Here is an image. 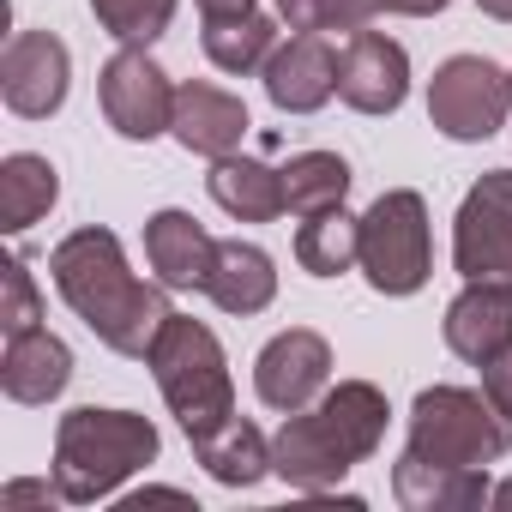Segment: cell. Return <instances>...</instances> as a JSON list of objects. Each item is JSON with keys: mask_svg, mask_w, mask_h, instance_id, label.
Segmentation results:
<instances>
[{"mask_svg": "<svg viewBox=\"0 0 512 512\" xmlns=\"http://www.w3.org/2000/svg\"><path fill=\"white\" fill-rule=\"evenodd\" d=\"M49 272H55V290L61 302L115 350V356H133L145 362L163 320L175 314L163 284H139L127 272V253H121V235L115 229H73L55 253H49Z\"/></svg>", "mask_w": 512, "mask_h": 512, "instance_id": "1", "label": "cell"}, {"mask_svg": "<svg viewBox=\"0 0 512 512\" xmlns=\"http://www.w3.org/2000/svg\"><path fill=\"white\" fill-rule=\"evenodd\" d=\"M386 392L374 380H338L320 392L314 410H290L272 434V476L302 494L338 488L356 464H368L386 440Z\"/></svg>", "mask_w": 512, "mask_h": 512, "instance_id": "2", "label": "cell"}, {"mask_svg": "<svg viewBox=\"0 0 512 512\" xmlns=\"http://www.w3.org/2000/svg\"><path fill=\"white\" fill-rule=\"evenodd\" d=\"M157 428L139 410H67L55 428V482L67 494V506H91L109 500L127 476H139L145 464H157Z\"/></svg>", "mask_w": 512, "mask_h": 512, "instance_id": "3", "label": "cell"}, {"mask_svg": "<svg viewBox=\"0 0 512 512\" xmlns=\"http://www.w3.org/2000/svg\"><path fill=\"white\" fill-rule=\"evenodd\" d=\"M145 368L157 374V392L163 404L175 410V422L187 428V440H205L211 428H223L235 416V380H229V356L217 344L211 326L187 320V314H169Z\"/></svg>", "mask_w": 512, "mask_h": 512, "instance_id": "4", "label": "cell"}, {"mask_svg": "<svg viewBox=\"0 0 512 512\" xmlns=\"http://www.w3.org/2000/svg\"><path fill=\"white\" fill-rule=\"evenodd\" d=\"M416 458H434V464H470V470H488L494 458L512 452V422L488 404V392H470V386H428L416 392L410 404V446Z\"/></svg>", "mask_w": 512, "mask_h": 512, "instance_id": "5", "label": "cell"}, {"mask_svg": "<svg viewBox=\"0 0 512 512\" xmlns=\"http://www.w3.org/2000/svg\"><path fill=\"white\" fill-rule=\"evenodd\" d=\"M362 272L380 296H416L434 272L428 205L410 187H386L362 211Z\"/></svg>", "mask_w": 512, "mask_h": 512, "instance_id": "6", "label": "cell"}, {"mask_svg": "<svg viewBox=\"0 0 512 512\" xmlns=\"http://www.w3.org/2000/svg\"><path fill=\"white\" fill-rule=\"evenodd\" d=\"M512 115V73H500L488 55H452L434 67L428 79V121L458 139V145H476V139H494Z\"/></svg>", "mask_w": 512, "mask_h": 512, "instance_id": "7", "label": "cell"}, {"mask_svg": "<svg viewBox=\"0 0 512 512\" xmlns=\"http://www.w3.org/2000/svg\"><path fill=\"white\" fill-rule=\"evenodd\" d=\"M452 266L464 284H512V169H488L452 223Z\"/></svg>", "mask_w": 512, "mask_h": 512, "instance_id": "8", "label": "cell"}, {"mask_svg": "<svg viewBox=\"0 0 512 512\" xmlns=\"http://www.w3.org/2000/svg\"><path fill=\"white\" fill-rule=\"evenodd\" d=\"M97 97H103L109 127L121 139H139V145H151L175 121V85H169V73L145 49H127V43H121V55H109V67L97 79Z\"/></svg>", "mask_w": 512, "mask_h": 512, "instance_id": "9", "label": "cell"}, {"mask_svg": "<svg viewBox=\"0 0 512 512\" xmlns=\"http://www.w3.org/2000/svg\"><path fill=\"white\" fill-rule=\"evenodd\" d=\"M73 85V55L55 31H13L0 55V97L19 121H49L67 103Z\"/></svg>", "mask_w": 512, "mask_h": 512, "instance_id": "10", "label": "cell"}, {"mask_svg": "<svg viewBox=\"0 0 512 512\" xmlns=\"http://www.w3.org/2000/svg\"><path fill=\"white\" fill-rule=\"evenodd\" d=\"M326 386H332V344L320 332H308V326L278 332L260 350V362H253V392H260V404H272L284 416L308 410Z\"/></svg>", "mask_w": 512, "mask_h": 512, "instance_id": "11", "label": "cell"}, {"mask_svg": "<svg viewBox=\"0 0 512 512\" xmlns=\"http://www.w3.org/2000/svg\"><path fill=\"white\" fill-rule=\"evenodd\" d=\"M338 97L356 115H392L410 97V55L404 43L380 37V31H350V43L338 49Z\"/></svg>", "mask_w": 512, "mask_h": 512, "instance_id": "12", "label": "cell"}, {"mask_svg": "<svg viewBox=\"0 0 512 512\" xmlns=\"http://www.w3.org/2000/svg\"><path fill=\"white\" fill-rule=\"evenodd\" d=\"M332 91H338V49L320 31H296L266 61V97L284 115H314L332 103Z\"/></svg>", "mask_w": 512, "mask_h": 512, "instance_id": "13", "label": "cell"}, {"mask_svg": "<svg viewBox=\"0 0 512 512\" xmlns=\"http://www.w3.org/2000/svg\"><path fill=\"white\" fill-rule=\"evenodd\" d=\"M247 103L241 97H229V91H217V85H205V79H187V85H175V121H169V133L181 139V151H193V157H229V151H241V139H247Z\"/></svg>", "mask_w": 512, "mask_h": 512, "instance_id": "14", "label": "cell"}, {"mask_svg": "<svg viewBox=\"0 0 512 512\" xmlns=\"http://www.w3.org/2000/svg\"><path fill=\"white\" fill-rule=\"evenodd\" d=\"M145 260L157 272L163 290H205L211 260H217V241L205 235V223L193 211H157L145 217Z\"/></svg>", "mask_w": 512, "mask_h": 512, "instance_id": "15", "label": "cell"}, {"mask_svg": "<svg viewBox=\"0 0 512 512\" xmlns=\"http://www.w3.org/2000/svg\"><path fill=\"white\" fill-rule=\"evenodd\" d=\"M392 494H398L404 512H476L482 500H494L488 470L434 464V458H416V452H404L392 464Z\"/></svg>", "mask_w": 512, "mask_h": 512, "instance_id": "16", "label": "cell"}, {"mask_svg": "<svg viewBox=\"0 0 512 512\" xmlns=\"http://www.w3.org/2000/svg\"><path fill=\"white\" fill-rule=\"evenodd\" d=\"M512 344V284H464L446 308V350L470 368Z\"/></svg>", "mask_w": 512, "mask_h": 512, "instance_id": "17", "label": "cell"}, {"mask_svg": "<svg viewBox=\"0 0 512 512\" xmlns=\"http://www.w3.org/2000/svg\"><path fill=\"white\" fill-rule=\"evenodd\" d=\"M67 380H73V350L43 326L7 338V350H0V392L13 404H55Z\"/></svg>", "mask_w": 512, "mask_h": 512, "instance_id": "18", "label": "cell"}, {"mask_svg": "<svg viewBox=\"0 0 512 512\" xmlns=\"http://www.w3.org/2000/svg\"><path fill=\"white\" fill-rule=\"evenodd\" d=\"M205 296H211L223 314H241V320L260 314V308H272V296H278V266H272V253L253 247V241H217Z\"/></svg>", "mask_w": 512, "mask_h": 512, "instance_id": "19", "label": "cell"}, {"mask_svg": "<svg viewBox=\"0 0 512 512\" xmlns=\"http://www.w3.org/2000/svg\"><path fill=\"white\" fill-rule=\"evenodd\" d=\"M205 187H211V199L229 211V217H241V223H272V217H284L290 211V199H284V169H272V163H260V157H217L211 163V175H205Z\"/></svg>", "mask_w": 512, "mask_h": 512, "instance_id": "20", "label": "cell"}, {"mask_svg": "<svg viewBox=\"0 0 512 512\" xmlns=\"http://www.w3.org/2000/svg\"><path fill=\"white\" fill-rule=\"evenodd\" d=\"M193 458L223 488H253V482L272 476V440L253 428L247 416H229L223 428H211L205 440H193Z\"/></svg>", "mask_w": 512, "mask_h": 512, "instance_id": "21", "label": "cell"}, {"mask_svg": "<svg viewBox=\"0 0 512 512\" xmlns=\"http://www.w3.org/2000/svg\"><path fill=\"white\" fill-rule=\"evenodd\" d=\"M61 199V175L49 157L37 151H13L0 163V229L7 235H25L37 217H49V205Z\"/></svg>", "mask_w": 512, "mask_h": 512, "instance_id": "22", "label": "cell"}, {"mask_svg": "<svg viewBox=\"0 0 512 512\" xmlns=\"http://www.w3.org/2000/svg\"><path fill=\"white\" fill-rule=\"evenodd\" d=\"M296 260L308 278H344L350 266H362V217H350L344 205L302 217L296 229Z\"/></svg>", "mask_w": 512, "mask_h": 512, "instance_id": "23", "label": "cell"}, {"mask_svg": "<svg viewBox=\"0 0 512 512\" xmlns=\"http://www.w3.org/2000/svg\"><path fill=\"white\" fill-rule=\"evenodd\" d=\"M205 55L217 73H266V61L278 55V25L266 13H235V19H205Z\"/></svg>", "mask_w": 512, "mask_h": 512, "instance_id": "24", "label": "cell"}, {"mask_svg": "<svg viewBox=\"0 0 512 512\" xmlns=\"http://www.w3.org/2000/svg\"><path fill=\"white\" fill-rule=\"evenodd\" d=\"M344 193H350V163L338 151H302L284 163V199L296 217L332 211V205H344Z\"/></svg>", "mask_w": 512, "mask_h": 512, "instance_id": "25", "label": "cell"}, {"mask_svg": "<svg viewBox=\"0 0 512 512\" xmlns=\"http://www.w3.org/2000/svg\"><path fill=\"white\" fill-rule=\"evenodd\" d=\"M91 13H97V25H103L115 43L145 49V43H157V37L169 31L175 0H91Z\"/></svg>", "mask_w": 512, "mask_h": 512, "instance_id": "26", "label": "cell"}, {"mask_svg": "<svg viewBox=\"0 0 512 512\" xmlns=\"http://www.w3.org/2000/svg\"><path fill=\"white\" fill-rule=\"evenodd\" d=\"M386 13V0H278L290 31H368Z\"/></svg>", "mask_w": 512, "mask_h": 512, "instance_id": "27", "label": "cell"}, {"mask_svg": "<svg viewBox=\"0 0 512 512\" xmlns=\"http://www.w3.org/2000/svg\"><path fill=\"white\" fill-rule=\"evenodd\" d=\"M37 320H43L37 278H31V266H25V260H7V266H0V332L19 338V332H31Z\"/></svg>", "mask_w": 512, "mask_h": 512, "instance_id": "28", "label": "cell"}, {"mask_svg": "<svg viewBox=\"0 0 512 512\" xmlns=\"http://www.w3.org/2000/svg\"><path fill=\"white\" fill-rule=\"evenodd\" d=\"M25 506H67V494H61V482H7L0 488V512H25Z\"/></svg>", "mask_w": 512, "mask_h": 512, "instance_id": "29", "label": "cell"}, {"mask_svg": "<svg viewBox=\"0 0 512 512\" xmlns=\"http://www.w3.org/2000/svg\"><path fill=\"white\" fill-rule=\"evenodd\" d=\"M482 392H488V404L512 422V344H506L500 356H488V362H482Z\"/></svg>", "mask_w": 512, "mask_h": 512, "instance_id": "30", "label": "cell"}, {"mask_svg": "<svg viewBox=\"0 0 512 512\" xmlns=\"http://www.w3.org/2000/svg\"><path fill=\"white\" fill-rule=\"evenodd\" d=\"M446 7H452V0H386V13H404V19H434Z\"/></svg>", "mask_w": 512, "mask_h": 512, "instance_id": "31", "label": "cell"}, {"mask_svg": "<svg viewBox=\"0 0 512 512\" xmlns=\"http://www.w3.org/2000/svg\"><path fill=\"white\" fill-rule=\"evenodd\" d=\"M205 19H235V13H253V0H193Z\"/></svg>", "mask_w": 512, "mask_h": 512, "instance_id": "32", "label": "cell"}, {"mask_svg": "<svg viewBox=\"0 0 512 512\" xmlns=\"http://www.w3.org/2000/svg\"><path fill=\"white\" fill-rule=\"evenodd\" d=\"M476 7H482L488 19H500V25H512V0H476Z\"/></svg>", "mask_w": 512, "mask_h": 512, "instance_id": "33", "label": "cell"}, {"mask_svg": "<svg viewBox=\"0 0 512 512\" xmlns=\"http://www.w3.org/2000/svg\"><path fill=\"white\" fill-rule=\"evenodd\" d=\"M494 506H500V512H512V482H500V488H494Z\"/></svg>", "mask_w": 512, "mask_h": 512, "instance_id": "34", "label": "cell"}]
</instances>
